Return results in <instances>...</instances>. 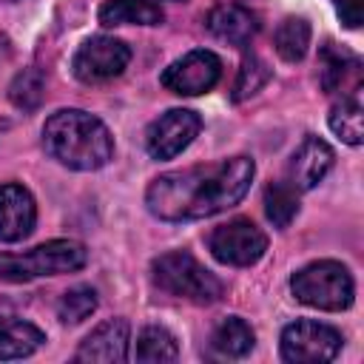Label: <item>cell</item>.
Segmentation results:
<instances>
[{
    "label": "cell",
    "mask_w": 364,
    "mask_h": 364,
    "mask_svg": "<svg viewBox=\"0 0 364 364\" xmlns=\"http://www.w3.org/2000/svg\"><path fill=\"white\" fill-rule=\"evenodd\" d=\"M256 165L250 156H230L208 165L159 173L148 191L145 205L162 222H191L216 216L245 199Z\"/></svg>",
    "instance_id": "1"
},
{
    "label": "cell",
    "mask_w": 364,
    "mask_h": 364,
    "mask_svg": "<svg viewBox=\"0 0 364 364\" xmlns=\"http://www.w3.org/2000/svg\"><path fill=\"white\" fill-rule=\"evenodd\" d=\"M43 145L71 171H97L114 156V136L102 119L80 108H63L43 125Z\"/></svg>",
    "instance_id": "2"
},
{
    "label": "cell",
    "mask_w": 364,
    "mask_h": 364,
    "mask_svg": "<svg viewBox=\"0 0 364 364\" xmlns=\"http://www.w3.org/2000/svg\"><path fill=\"white\" fill-rule=\"evenodd\" d=\"M88 262V250L74 239H51L26 253H0V279L3 282H31L40 276L74 273Z\"/></svg>",
    "instance_id": "3"
},
{
    "label": "cell",
    "mask_w": 364,
    "mask_h": 364,
    "mask_svg": "<svg viewBox=\"0 0 364 364\" xmlns=\"http://www.w3.org/2000/svg\"><path fill=\"white\" fill-rule=\"evenodd\" d=\"M151 270L159 290L176 299H188L193 304H210L225 293V284L219 282V276H213L205 264H199L185 250L162 253L159 259H154Z\"/></svg>",
    "instance_id": "4"
},
{
    "label": "cell",
    "mask_w": 364,
    "mask_h": 364,
    "mask_svg": "<svg viewBox=\"0 0 364 364\" xmlns=\"http://www.w3.org/2000/svg\"><path fill=\"white\" fill-rule=\"evenodd\" d=\"M290 290H293L296 301L316 307V310H330V313L347 310L355 296L350 270L333 259L313 262V264L301 267L299 273H293Z\"/></svg>",
    "instance_id": "5"
},
{
    "label": "cell",
    "mask_w": 364,
    "mask_h": 364,
    "mask_svg": "<svg viewBox=\"0 0 364 364\" xmlns=\"http://www.w3.org/2000/svg\"><path fill=\"white\" fill-rule=\"evenodd\" d=\"M341 333L330 324L299 318L282 330V358L290 364H324L341 350Z\"/></svg>",
    "instance_id": "6"
},
{
    "label": "cell",
    "mask_w": 364,
    "mask_h": 364,
    "mask_svg": "<svg viewBox=\"0 0 364 364\" xmlns=\"http://www.w3.org/2000/svg\"><path fill=\"white\" fill-rule=\"evenodd\" d=\"M208 247L213 259L230 267H250L267 250V236L250 219H230L210 230Z\"/></svg>",
    "instance_id": "7"
},
{
    "label": "cell",
    "mask_w": 364,
    "mask_h": 364,
    "mask_svg": "<svg viewBox=\"0 0 364 364\" xmlns=\"http://www.w3.org/2000/svg\"><path fill=\"white\" fill-rule=\"evenodd\" d=\"M128 63H131V48L122 40L97 34L77 48L71 68H74V77L82 82H102V80L119 77L128 68Z\"/></svg>",
    "instance_id": "8"
},
{
    "label": "cell",
    "mask_w": 364,
    "mask_h": 364,
    "mask_svg": "<svg viewBox=\"0 0 364 364\" xmlns=\"http://www.w3.org/2000/svg\"><path fill=\"white\" fill-rule=\"evenodd\" d=\"M222 77V60L208 51V48H196V51H188L185 57L173 60L159 82L171 91V94H179V97H196V94H205L210 91Z\"/></svg>",
    "instance_id": "9"
},
{
    "label": "cell",
    "mask_w": 364,
    "mask_h": 364,
    "mask_svg": "<svg viewBox=\"0 0 364 364\" xmlns=\"http://www.w3.org/2000/svg\"><path fill=\"white\" fill-rule=\"evenodd\" d=\"M202 119L196 111L188 108H171L162 117H156L145 131V148L154 159H173L182 154L193 136L199 134Z\"/></svg>",
    "instance_id": "10"
},
{
    "label": "cell",
    "mask_w": 364,
    "mask_h": 364,
    "mask_svg": "<svg viewBox=\"0 0 364 364\" xmlns=\"http://www.w3.org/2000/svg\"><path fill=\"white\" fill-rule=\"evenodd\" d=\"M37 222V205L34 196L17 185L6 182L0 185V242H20L34 230Z\"/></svg>",
    "instance_id": "11"
},
{
    "label": "cell",
    "mask_w": 364,
    "mask_h": 364,
    "mask_svg": "<svg viewBox=\"0 0 364 364\" xmlns=\"http://www.w3.org/2000/svg\"><path fill=\"white\" fill-rule=\"evenodd\" d=\"M330 168H333V148L324 139L310 134V136L301 139V145L290 156L287 182L296 191H310V188H316L327 176Z\"/></svg>",
    "instance_id": "12"
},
{
    "label": "cell",
    "mask_w": 364,
    "mask_h": 364,
    "mask_svg": "<svg viewBox=\"0 0 364 364\" xmlns=\"http://www.w3.org/2000/svg\"><path fill=\"white\" fill-rule=\"evenodd\" d=\"M128 358V321L108 318L94 327L74 353V361H97V364H117Z\"/></svg>",
    "instance_id": "13"
},
{
    "label": "cell",
    "mask_w": 364,
    "mask_h": 364,
    "mask_svg": "<svg viewBox=\"0 0 364 364\" xmlns=\"http://www.w3.org/2000/svg\"><path fill=\"white\" fill-rule=\"evenodd\" d=\"M321 88L327 94H358L361 88V60L350 51L333 46L321 48Z\"/></svg>",
    "instance_id": "14"
},
{
    "label": "cell",
    "mask_w": 364,
    "mask_h": 364,
    "mask_svg": "<svg viewBox=\"0 0 364 364\" xmlns=\"http://www.w3.org/2000/svg\"><path fill=\"white\" fill-rule=\"evenodd\" d=\"M205 26H208V31L213 37H219V40H225L230 46H245L256 34V28H259L253 11L239 6V3H219V6H213L208 11V17H205Z\"/></svg>",
    "instance_id": "15"
},
{
    "label": "cell",
    "mask_w": 364,
    "mask_h": 364,
    "mask_svg": "<svg viewBox=\"0 0 364 364\" xmlns=\"http://www.w3.org/2000/svg\"><path fill=\"white\" fill-rule=\"evenodd\" d=\"M46 341V333L26 318L0 313V358H26Z\"/></svg>",
    "instance_id": "16"
},
{
    "label": "cell",
    "mask_w": 364,
    "mask_h": 364,
    "mask_svg": "<svg viewBox=\"0 0 364 364\" xmlns=\"http://www.w3.org/2000/svg\"><path fill=\"white\" fill-rule=\"evenodd\" d=\"M165 20L154 0H105L100 6L102 26H159Z\"/></svg>",
    "instance_id": "17"
},
{
    "label": "cell",
    "mask_w": 364,
    "mask_h": 364,
    "mask_svg": "<svg viewBox=\"0 0 364 364\" xmlns=\"http://www.w3.org/2000/svg\"><path fill=\"white\" fill-rule=\"evenodd\" d=\"M253 341H256V336H253L250 324H247L245 318H239V316L222 318V321L213 327V336H210L213 350L222 353V355H228V358H242V355H247V353L253 350Z\"/></svg>",
    "instance_id": "18"
},
{
    "label": "cell",
    "mask_w": 364,
    "mask_h": 364,
    "mask_svg": "<svg viewBox=\"0 0 364 364\" xmlns=\"http://www.w3.org/2000/svg\"><path fill=\"white\" fill-rule=\"evenodd\" d=\"M330 128L341 142L361 145V139H364V111H361L358 94H347V97H341V102H336L330 108Z\"/></svg>",
    "instance_id": "19"
},
{
    "label": "cell",
    "mask_w": 364,
    "mask_h": 364,
    "mask_svg": "<svg viewBox=\"0 0 364 364\" xmlns=\"http://www.w3.org/2000/svg\"><path fill=\"white\" fill-rule=\"evenodd\" d=\"M273 46L284 63L304 60V54L310 48V23L304 17H284L273 34Z\"/></svg>",
    "instance_id": "20"
},
{
    "label": "cell",
    "mask_w": 364,
    "mask_h": 364,
    "mask_svg": "<svg viewBox=\"0 0 364 364\" xmlns=\"http://www.w3.org/2000/svg\"><path fill=\"white\" fill-rule=\"evenodd\" d=\"M176 355H179V344L171 330L151 324L136 336V347H134L136 361H176Z\"/></svg>",
    "instance_id": "21"
},
{
    "label": "cell",
    "mask_w": 364,
    "mask_h": 364,
    "mask_svg": "<svg viewBox=\"0 0 364 364\" xmlns=\"http://www.w3.org/2000/svg\"><path fill=\"white\" fill-rule=\"evenodd\" d=\"M264 213L276 228H287L299 213V191L290 182H270L264 188Z\"/></svg>",
    "instance_id": "22"
},
{
    "label": "cell",
    "mask_w": 364,
    "mask_h": 364,
    "mask_svg": "<svg viewBox=\"0 0 364 364\" xmlns=\"http://www.w3.org/2000/svg\"><path fill=\"white\" fill-rule=\"evenodd\" d=\"M43 97H46V77H43L40 68H23V71L11 80V85H9V100H11L20 111H34V108H40Z\"/></svg>",
    "instance_id": "23"
},
{
    "label": "cell",
    "mask_w": 364,
    "mask_h": 364,
    "mask_svg": "<svg viewBox=\"0 0 364 364\" xmlns=\"http://www.w3.org/2000/svg\"><path fill=\"white\" fill-rule=\"evenodd\" d=\"M94 310H97V290L88 287V284H77V287L65 290V293L60 296V304H57V316H60L65 324H80V321H85Z\"/></svg>",
    "instance_id": "24"
},
{
    "label": "cell",
    "mask_w": 364,
    "mask_h": 364,
    "mask_svg": "<svg viewBox=\"0 0 364 364\" xmlns=\"http://www.w3.org/2000/svg\"><path fill=\"white\" fill-rule=\"evenodd\" d=\"M267 80H270V68H267V63H264L262 57H256V54H247V57L242 60L239 77H236V82H233V102L247 100V97L256 94Z\"/></svg>",
    "instance_id": "25"
},
{
    "label": "cell",
    "mask_w": 364,
    "mask_h": 364,
    "mask_svg": "<svg viewBox=\"0 0 364 364\" xmlns=\"http://www.w3.org/2000/svg\"><path fill=\"white\" fill-rule=\"evenodd\" d=\"M336 11L341 17L344 26L355 28L361 23V11H364V0H336Z\"/></svg>",
    "instance_id": "26"
},
{
    "label": "cell",
    "mask_w": 364,
    "mask_h": 364,
    "mask_svg": "<svg viewBox=\"0 0 364 364\" xmlns=\"http://www.w3.org/2000/svg\"><path fill=\"white\" fill-rule=\"evenodd\" d=\"M171 3H185V0H171Z\"/></svg>",
    "instance_id": "27"
},
{
    "label": "cell",
    "mask_w": 364,
    "mask_h": 364,
    "mask_svg": "<svg viewBox=\"0 0 364 364\" xmlns=\"http://www.w3.org/2000/svg\"><path fill=\"white\" fill-rule=\"evenodd\" d=\"M0 3H14V0H0Z\"/></svg>",
    "instance_id": "28"
}]
</instances>
